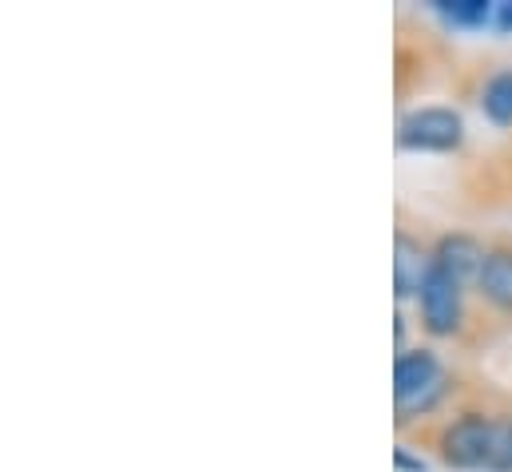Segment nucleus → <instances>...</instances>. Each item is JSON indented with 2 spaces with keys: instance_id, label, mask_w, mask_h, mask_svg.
I'll return each instance as SVG.
<instances>
[{
  "instance_id": "10",
  "label": "nucleus",
  "mask_w": 512,
  "mask_h": 472,
  "mask_svg": "<svg viewBox=\"0 0 512 472\" xmlns=\"http://www.w3.org/2000/svg\"><path fill=\"white\" fill-rule=\"evenodd\" d=\"M437 8L453 24H485V20H493L497 4H489V0H437Z\"/></svg>"
},
{
  "instance_id": "2",
  "label": "nucleus",
  "mask_w": 512,
  "mask_h": 472,
  "mask_svg": "<svg viewBox=\"0 0 512 472\" xmlns=\"http://www.w3.org/2000/svg\"><path fill=\"white\" fill-rule=\"evenodd\" d=\"M417 302H421V326L429 334L449 338V334L461 330V282L453 274L433 266L425 286H421V294H417Z\"/></svg>"
},
{
  "instance_id": "8",
  "label": "nucleus",
  "mask_w": 512,
  "mask_h": 472,
  "mask_svg": "<svg viewBox=\"0 0 512 472\" xmlns=\"http://www.w3.org/2000/svg\"><path fill=\"white\" fill-rule=\"evenodd\" d=\"M485 469L512 472V417H497L489 425V453H485Z\"/></svg>"
},
{
  "instance_id": "5",
  "label": "nucleus",
  "mask_w": 512,
  "mask_h": 472,
  "mask_svg": "<svg viewBox=\"0 0 512 472\" xmlns=\"http://www.w3.org/2000/svg\"><path fill=\"white\" fill-rule=\"evenodd\" d=\"M485 250H481V242L469 235H445L437 242V250H433V266L437 270H445V274H453L457 282H465V278H481V270H485Z\"/></svg>"
},
{
  "instance_id": "1",
  "label": "nucleus",
  "mask_w": 512,
  "mask_h": 472,
  "mask_svg": "<svg viewBox=\"0 0 512 472\" xmlns=\"http://www.w3.org/2000/svg\"><path fill=\"white\" fill-rule=\"evenodd\" d=\"M441 385H445L441 361L429 350H413V354L397 357V365H393V397H397L401 413L429 409L441 397Z\"/></svg>"
},
{
  "instance_id": "11",
  "label": "nucleus",
  "mask_w": 512,
  "mask_h": 472,
  "mask_svg": "<svg viewBox=\"0 0 512 472\" xmlns=\"http://www.w3.org/2000/svg\"><path fill=\"white\" fill-rule=\"evenodd\" d=\"M493 24H497L501 32H512V0H505V4L493 8Z\"/></svg>"
},
{
  "instance_id": "4",
  "label": "nucleus",
  "mask_w": 512,
  "mask_h": 472,
  "mask_svg": "<svg viewBox=\"0 0 512 472\" xmlns=\"http://www.w3.org/2000/svg\"><path fill=\"white\" fill-rule=\"evenodd\" d=\"M489 417L469 413L461 421H453L441 433V457L457 469H485V453H489Z\"/></svg>"
},
{
  "instance_id": "9",
  "label": "nucleus",
  "mask_w": 512,
  "mask_h": 472,
  "mask_svg": "<svg viewBox=\"0 0 512 472\" xmlns=\"http://www.w3.org/2000/svg\"><path fill=\"white\" fill-rule=\"evenodd\" d=\"M485 116L493 123H512V72H497L489 84H485Z\"/></svg>"
},
{
  "instance_id": "6",
  "label": "nucleus",
  "mask_w": 512,
  "mask_h": 472,
  "mask_svg": "<svg viewBox=\"0 0 512 472\" xmlns=\"http://www.w3.org/2000/svg\"><path fill=\"white\" fill-rule=\"evenodd\" d=\"M429 270H433V258H425L413 238L397 235V246H393V294L397 298L421 294Z\"/></svg>"
},
{
  "instance_id": "7",
  "label": "nucleus",
  "mask_w": 512,
  "mask_h": 472,
  "mask_svg": "<svg viewBox=\"0 0 512 472\" xmlns=\"http://www.w3.org/2000/svg\"><path fill=\"white\" fill-rule=\"evenodd\" d=\"M481 294L501 306V310H512V250H493L485 258V270H481Z\"/></svg>"
},
{
  "instance_id": "3",
  "label": "nucleus",
  "mask_w": 512,
  "mask_h": 472,
  "mask_svg": "<svg viewBox=\"0 0 512 472\" xmlns=\"http://www.w3.org/2000/svg\"><path fill=\"white\" fill-rule=\"evenodd\" d=\"M465 123L453 108H421L413 116L401 119L397 139L401 147H417V151H449L461 143Z\"/></svg>"
},
{
  "instance_id": "12",
  "label": "nucleus",
  "mask_w": 512,
  "mask_h": 472,
  "mask_svg": "<svg viewBox=\"0 0 512 472\" xmlns=\"http://www.w3.org/2000/svg\"><path fill=\"white\" fill-rule=\"evenodd\" d=\"M393 461H397V469H413V472H425V465H421V461H413V457H405V453H401V449H397V457H393Z\"/></svg>"
}]
</instances>
